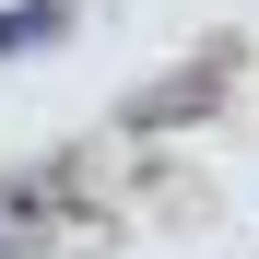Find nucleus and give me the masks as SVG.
I'll return each mask as SVG.
<instances>
[{"label":"nucleus","instance_id":"f257e3e1","mask_svg":"<svg viewBox=\"0 0 259 259\" xmlns=\"http://www.w3.org/2000/svg\"><path fill=\"white\" fill-rule=\"evenodd\" d=\"M59 35H71L59 0H24V12H0V59H12V48H59Z\"/></svg>","mask_w":259,"mask_h":259},{"label":"nucleus","instance_id":"f03ea898","mask_svg":"<svg viewBox=\"0 0 259 259\" xmlns=\"http://www.w3.org/2000/svg\"><path fill=\"white\" fill-rule=\"evenodd\" d=\"M24 236H35V200H24V189H0V247H24Z\"/></svg>","mask_w":259,"mask_h":259}]
</instances>
